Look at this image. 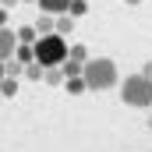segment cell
Masks as SVG:
<instances>
[{"label":"cell","instance_id":"6da1fadb","mask_svg":"<svg viewBox=\"0 0 152 152\" xmlns=\"http://www.w3.org/2000/svg\"><path fill=\"white\" fill-rule=\"evenodd\" d=\"M81 78H85L88 92H106V88H113V85H117V78H120V75H117V64L110 60V57H88Z\"/></svg>","mask_w":152,"mask_h":152},{"label":"cell","instance_id":"7a4b0ae2","mask_svg":"<svg viewBox=\"0 0 152 152\" xmlns=\"http://www.w3.org/2000/svg\"><path fill=\"white\" fill-rule=\"evenodd\" d=\"M32 50H36V64H42V67H60L67 60V53H71V42L53 32V36H39V42Z\"/></svg>","mask_w":152,"mask_h":152},{"label":"cell","instance_id":"3957f363","mask_svg":"<svg viewBox=\"0 0 152 152\" xmlns=\"http://www.w3.org/2000/svg\"><path fill=\"white\" fill-rule=\"evenodd\" d=\"M120 99L134 110H152V81L145 75H127L120 81Z\"/></svg>","mask_w":152,"mask_h":152},{"label":"cell","instance_id":"277c9868","mask_svg":"<svg viewBox=\"0 0 152 152\" xmlns=\"http://www.w3.org/2000/svg\"><path fill=\"white\" fill-rule=\"evenodd\" d=\"M18 50V32L14 28H0V64H7Z\"/></svg>","mask_w":152,"mask_h":152},{"label":"cell","instance_id":"5b68a950","mask_svg":"<svg viewBox=\"0 0 152 152\" xmlns=\"http://www.w3.org/2000/svg\"><path fill=\"white\" fill-rule=\"evenodd\" d=\"M39 7H42V14H67L71 11V0H39Z\"/></svg>","mask_w":152,"mask_h":152},{"label":"cell","instance_id":"8992f818","mask_svg":"<svg viewBox=\"0 0 152 152\" xmlns=\"http://www.w3.org/2000/svg\"><path fill=\"white\" fill-rule=\"evenodd\" d=\"M36 32L39 36H53V32H57V18H53V14H42L36 21Z\"/></svg>","mask_w":152,"mask_h":152},{"label":"cell","instance_id":"52a82bcc","mask_svg":"<svg viewBox=\"0 0 152 152\" xmlns=\"http://www.w3.org/2000/svg\"><path fill=\"white\" fill-rule=\"evenodd\" d=\"M18 42H21V46H36V42H39L36 25H25V28H18Z\"/></svg>","mask_w":152,"mask_h":152},{"label":"cell","instance_id":"ba28073f","mask_svg":"<svg viewBox=\"0 0 152 152\" xmlns=\"http://www.w3.org/2000/svg\"><path fill=\"white\" fill-rule=\"evenodd\" d=\"M71 32H75V18H71V14H57V36H71Z\"/></svg>","mask_w":152,"mask_h":152},{"label":"cell","instance_id":"9c48e42d","mask_svg":"<svg viewBox=\"0 0 152 152\" xmlns=\"http://www.w3.org/2000/svg\"><path fill=\"white\" fill-rule=\"evenodd\" d=\"M42 81H46V85H64V81H67V75H64L60 67H46V75H42Z\"/></svg>","mask_w":152,"mask_h":152},{"label":"cell","instance_id":"30bf717a","mask_svg":"<svg viewBox=\"0 0 152 152\" xmlns=\"http://www.w3.org/2000/svg\"><path fill=\"white\" fill-rule=\"evenodd\" d=\"M64 88H67L71 96H81V92H88V85H85V78H67V81H64Z\"/></svg>","mask_w":152,"mask_h":152},{"label":"cell","instance_id":"8fae6325","mask_svg":"<svg viewBox=\"0 0 152 152\" xmlns=\"http://www.w3.org/2000/svg\"><path fill=\"white\" fill-rule=\"evenodd\" d=\"M60 71H64L67 78H81V71H85V64H78V60H64V64H60Z\"/></svg>","mask_w":152,"mask_h":152},{"label":"cell","instance_id":"7c38bea8","mask_svg":"<svg viewBox=\"0 0 152 152\" xmlns=\"http://www.w3.org/2000/svg\"><path fill=\"white\" fill-rule=\"evenodd\" d=\"M67 60H78V64H85V60H88V50H85L81 42H71V53H67Z\"/></svg>","mask_w":152,"mask_h":152},{"label":"cell","instance_id":"4fadbf2b","mask_svg":"<svg viewBox=\"0 0 152 152\" xmlns=\"http://www.w3.org/2000/svg\"><path fill=\"white\" fill-rule=\"evenodd\" d=\"M18 92V78H4V85H0V99H11Z\"/></svg>","mask_w":152,"mask_h":152},{"label":"cell","instance_id":"5bb4252c","mask_svg":"<svg viewBox=\"0 0 152 152\" xmlns=\"http://www.w3.org/2000/svg\"><path fill=\"white\" fill-rule=\"evenodd\" d=\"M4 71H7V78H18V75H25V64H18V60L11 57V60L4 64Z\"/></svg>","mask_w":152,"mask_h":152},{"label":"cell","instance_id":"9a60e30c","mask_svg":"<svg viewBox=\"0 0 152 152\" xmlns=\"http://www.w3.org/2000/svg\"><path fill=\"white\" fill-rule=\"evenodd\" d=\"M42 75H46L42 64H28V67H25V78H32V81H42Z\"/></svg>","mask_w":152,"mask_h":152},{"label":"cell","instance_id":"2e32d148","mask_svg":"<svg viewBox=\"0 0 152 152\" xmlns=\"http://www.w3.org/2000/svg\"><path fill=\"white\" fill-rule=\"evenodd\" d=\"M85 11H88V4H85V0H71V11H67V14L78 18V14H85Z\"/></svg>","mask_w":152,"mask_h":152},{"label":"cell","instance_id":"e0dca14e","mask_svg":"<svg viewBox=\"0 0 152 152\" xmlns=\"http://www.w3.org/2000/svg\"><path fill=\"white\" fill-rule=\"evenodd\" d=\"M142 75H145V78L152 81V60H145V67H142Z\"/></svg>","mask_w":152,"mask_h":152},{"label":"cell","instance_id":"ac0fdd59","mask_svg":"<svg viewBox=\"0 0 152 152\" xmlns=\"http://www.w3.org/2000/svg\"><path fill=\"white\" fill-rule=\"evenodd\" d=\"M0 28H7V7H0Z\"/></svg>","mask_w":152,"mask_h":152},{"label":"cell","instance_id":"d6986e66","mask_svg":"<svg viewBox=\"0 0 152 152\" xmlns=\"http://www.w3.org/2000/svg\"><path fill=\"white\" fill-rule=\"evenodd\" d=\"M14 4H21V0H0V7H14Z\"/></svg>","mask_w":152,"mask_h":152},{"label":"cell","instance_id":"ffe728a7","mask_svg":"<svg viewBox=\"0 0 152 152\" xmlns=\"http://www.w3.org/2000/svg\"><path fill=\"white\" fill-rule=\"evenodd\" d=\"M4 78H7V71H4V64H0V85H4Z\"/></svg>","mask_w":152,"mask_h":152},{"label":"cell","instance_id":"44dd1931","mask_svg":"<svg viewBox=\"0 0 152 152\" xmlns=\"http://www.w3.org/2000/svg\"><path fill=\"white\" fill-rule=\"evenodd\" d=\"M127 4H131V7H138V4H142V0H127Z\"/></svg>","mask_w":152,"mask_h":152},{"label":"cell","instance_id":"7402d4cb","mask_svg":"<svg viewBox=\"0 0 152 152\" xmlns=\"http://www.w3.org/2000/svg\"><path fill=\"white\" fill-rule=\"evenodd\" d=\"M21 4H39V0H21Z\"/></svg>","mask_w":152,"mask_h":152},{"label":"cell","instance_id":"603a6c76","mask_svg":"<svg viewBox=\"0 0 152 152\" xmlns=\"http://www.w3.org/2000/svg\"><path fill=\"white\" fill-rule=\"evenodd\" d=\"M149 131H152V113H149Z\"/></svg>","mask_w":152,"mask_h":152},{"label":"cell","instance_id":"cb8c5ba5","mask_svg":"<svg viewBox=\"0 0 152 152\" xmlns=\"http://www.w3.org/2000/svg\"><path fill=\"white\" fill-rule=\"evenodd\" d=\"M0 103H4V99H0Z\"/></svg>","mask_w":152,"mask_h":152}]
</instances>
